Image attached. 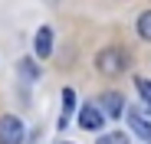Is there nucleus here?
Masks as SVG:
<instances>
[{"label": "nucleus", "instance_id": "obj_10", "mask_svg": "<svg viewBox=\"0 0 151 144\" xmlns=\"http://www.w3.org/2000/svg\"><path fill=\"white\" fill-rule=\"evenodd\" d=\"M95 144H128V134H122V131H112V134H102Z\"/></svg>", "mask_w": 151, "mask_h": 144}, {"label": "nucleus", "instance_id": "obj_6", "mask_svg": "<svg viewBox=\"0 0 151 144\" xmlns=\"http://www.w3.org/2000/svg\"><path fill=\"white\" fill-rule=\"evenodd\" d=\"M128 125H132V131H135L141 141H148V144H151V125L145 121L141 115H128Z\"/></svg>", "mask_w": 151, "mask_h": 144}, {"label": "nucleus", "instance_id": "obj_9", "mask_svg": "<svg viewBox=\"0 0 151 144\" xmlns=\"http://www.w3.org/2000/svg\"><path fill=\"white\" fill-rule=\"evenodd\" d=\"M63 108H66V111H63V118H59V128H63V125H66V118H69V111H72V108H76V95H72V92H69V88H66V92H63Z\"/></svg>", "mask_w": 151, "mask_h": 144}, {"label": "nucleus", "instance_id": "obj_1", "mask_svg": "<svg viewBox=\"0 0 151 144\" xmlns=\"http://www.w3.org/2000/svg\"><path fill=\"white\" fill-rule=\"evenodd\" d=\"M95 69L102 72L105 79H115V76H122V72L128 69V53H125L122 46H105V49L95 56Z\"/></svg>", "mask_w": 151, "mask_h": 144}, {"label": "nucleus", "instance_id": "obj_3", "mask_svg": "<svg viewBox=\"0 0 151 144\" xmlns=\"http://www.w3.org/2000/svg\"><path fill=\"white\" fill-rule=\"evenodd\" d=\"M79 125H82L86 131H102V125H105V115L99 111L95 105H86V108H79Z\"/></svg>", "mask_w": 151, "mask_h": 144}, {"label": "nucleus", "instance_id": "obj_7", "mask_svg": "<svg viewBox=\"0 0 151 144\" xmlns=\"http://www.w3.org/2000/svg\"><path fill=\"white\" fill-rule=\"evenodd\" d=\"M135 26H138V36L151 43V10H145V13L138 16V23H135Z\"/></svg>", "mask_w": 151, "mask_h": 144}, {"label": "nucleus", "instance_id": "obj_5", "mask_svg": "<svg viewBox=\"0 0 151 144\" xmlns=\"http://www.w3.org/2000/svg\"><path fill=\"white\" fill-rule=\"evenodd\" d=\"M49 53H53V30L40 26L36 30V59H49Z\"/></svg>", "mask_w": 151, "mask_h": 144}, {"label": "nucleus", "instance_id": "obj_11", "mask_svg": "<svg viewBox=\"0 0 151 144\" xmlns=\"http://www.w3.org/2000/svg\"><path fill=\"white\" fill-rule=\"evenodd\" d=\"M20 72H23L27 79H36V76H40V72H36V66H30V62H20Z\"/></svg>", "mask_w": 151, "mask_h": 144}, {"label": "nucleus", "instance_id": "obj_8", "mask_svg": "<svg viewBox=\"0 0 151 144\" xmlns=\"http://www.w3.org/2000/svg\"><path fill=\"white\" fill-rule=\"evenodd\" d=\"M135 88H138V95H141L145 108L151 111V79H135Z\"/></svg>", "mask_w": 151, "mask_h": 144}, {"label": "nucleus", "instance_id": "obj_4", "mask_svg": "<svg viewBox=\"0 0 151 144\" xmlns=\"http://www.w3.org/2000/svg\"><path fill=\"white\" fill-rule=\"evenodd\" d=\"M99 105H102V108H99V111H102V115H112V118H118V115H125V98H122L118 92H105L102 98H99Z\"/></svg>", "mask_w": 151, "mask_h": 144}, {"label": "nucleus", "instance_id": "obj_2", "mask_svg": "<svg viewBox=\"0 0 151 144\" xmlns=\"http://www.w3.org/2000/svg\"><path fill=\"white\" fill-rule=\"evenodd\" d=\"M27 131H23L17 115H0V144H23Z\"/></svg>", "mask_w": 151, "mask_h": 144}]
</instances>
